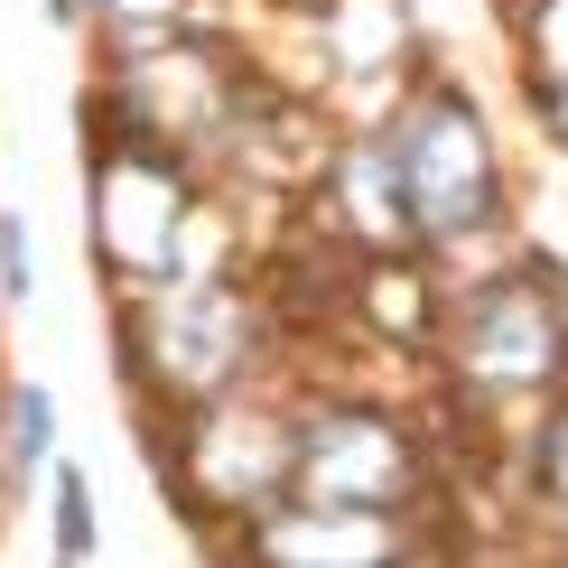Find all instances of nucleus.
<instances>
[{"instance_id":"2","label":"nucleus","mask_w":568,"mask_h":568,"mask_svg":"<svg viewBox=\"0 0 568 568\" xmlns=\"http://www.w3.org/2000/svg\"><path fill=\"white\" fill-rule=\"evenodd\" d=\"M57 531H65V559H75L84 540H93V523H84V485H65V513H57Z\"/></svg>"},{"instance_id":"3","label":"nucleus","mask_w":568,"mask_h":568,"mask_svg":"<svg viewBox=\"0 0 568 568\" xmlns=\"http://www.w3.org/2000/svg\"><path fill=\"white\" fill-rule=\"evenodd\" d=\"M19 252H29V243H19V224H0V280H10V298L29 290V262H19Z\"/></svg>"},{"instance_id":"1","label":"nucleus","mask_w":568,"mask_h":568,"mask_svg":"<svg viewBox=\"0 0 568 568\" xmlns=\"http://www.w3.org/2000/svg\"><path fill=\"white\" fill-rule=\"evenodd\" d=\"M419 140H429V215L438 224H466V215H485V140L476 122H466V103L457 112H429L419 122Z\"/></svg>"}]
</instances>
